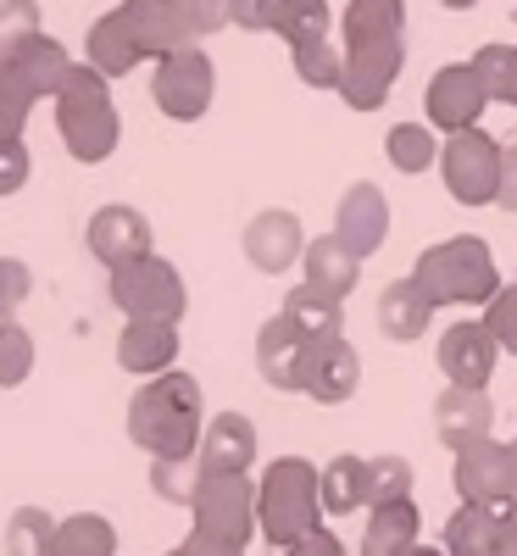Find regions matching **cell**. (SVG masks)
Wrapping results in <instances>:
<instances>
[{"instance_id":"7","label":"cell","mask_w":517,"mask_h":556,"mask_svg":"<svg viewBox=\"0 0 517 556\" xmlns=\"http://www.w3.org/2000/svg\"><path fill=\"white\" fill-rule=\"evenodd\" d=\"M501 162L506 151L484 128H462L440 146V178H445V195L462 206H495L501 195Z\"/></svg>"},{"instance_id":"50","label":"cell","mask_w":517,"mask_h":556,"mask_svg":"<svg viewBox=\"0 0 517 556\" xmlns=\"http://www.w3.org/2000/svg\"><path fill=\"white\" fill-rule=\"evenodd\" d=\"M506 551H517V501L506 506Z\"/></svg>"},{"instance_id":"48","label":"cell","mask_w":517,"mask_h":556,"mask_svg":"<svg viewBox=\"0 0 517 556\" xmlns=\"http://www.w3.org/2000/svg\"><path fill=\"white\" fill-rule=\"evenodd\" d=\"M495 206L517 217V146H512L506 162H501V195H495Z\"/></svg>"},{"instance_id":"55","label":"cell","mask_w":517,"mask_h":556,"mask_svg":"<svg viewBox=\"0 0 517 556\" xmlns=\"http://www.w3.org/2000/svg\"><path fill=\"white\" fill-rule=\"evenodd\" d=\"M512 23H517V12H512Z\"/></svg>"},{"instance_id":"56","label":"cell","mask_w":517,"mask_h":556,"mask_svg":"<svg viewBox=\"0 0 517 556\" xmlns=\"http://www.w3.org/2000/svg\"><path fill=\"white\" fill-rule=\"evenodd\" d=\"M0 7H7V0H0Z\"/></svg>"},{"instance_id":"41","label":"cell","mask_w":517,"mask_h":556,"mask_svg":"<svg viewBox=\"0 0 517 556\" xmlns=\"http://www.w3.org/2000/svg\"><path fill=\"white\" fill-rule=\"evenodd\" d=\"M28 106H34V96H28V89H17L7 73H0V139H23Z\"/></svg>"},{"instance_id":"30","label":"cell","mask_w":517,"mask_h":556,"mask_svg":"<svg viewBox=\"0 0 517 556\" xmlns=\"http://www.w3.org/2000/svg\"><path fill=\"white\" fill-rule=\"evenodd\" d=\"M384 156L395 173L417 178V173H429L440 167V139H434V123H395L384 134Z\"/></svg>"},{"instance_id":"31","label":"cell","mask_w":517,"mask_h":556,"mask_svg":"<svg viewBox=\"0 0 517 556\" xmlns=\"http://www.w3.org/2000/svg\"><path fill=\"white\" fill-rule=\"evenodd\" d=\"M278 39L290 45H306V39H328V0H273V23H267Z\"/></svg>"},{"instance_id":"9","label":"cell","mask_w":517,"mask_h":556,"mask_svg":"<svg viewBox=\"0 0 517 556\" xmlns=\"http://www.w3.org/2000/svg\"><path fill=\"white\" fill-rule=\"evenodd\" d=\"M212 89H217L212 56L201 51V45H184V51H173V56L156 62L151 101H156L173 123H196V117L212 106Z\"/></svg>"},{"instance_id":"15","label":"cell","mask_w":517,"mask_h":556,"mask_svg":"<svg viewBox=\"0 0 517 556\" xmlns=\"http://www.w3.org/2000/svg\"><path fill=\"white\" fill-rule=\"evenodd\" d=\"M139 39V51L146 56H173L184 45H196V28H190V12H184V0H123L117 7Z\"/></svg>"},{"instance_id":"16","label":"cell","mask_w":517,"mask_h":556,"mask_svg":"<svg viewBox=\"0 0 517 556\" xmlns=\"http://www.w3.org/2000/svg\"><path fill=\"white\" fill-rule=\"evenodd\" d=\"M245 256L256 273H285L306 256V235H301V217L285 206H267L245 223Z\"/></svg>"},{"instance_id":"37","label":"cell","mask_w":517,"mask_h":556,"mask_svg":"<svg viewBox=\"0 0 517 556\" xmlns=\"http://www.w3.org/2000/svg\"><path fill=\"white\" fill-rule=\"evenodd\" d=\"M28 39H39V7L34 0H7L0 7V62L12 51H23Z\"/></svg>"},{"instance_id":"29","label":"cell","mask_w":517,"mask_h":556,"mask_svg":"<svg viewBox=\"0 0 517 556\" xmlns=\"http://www.w3.org/2000/svg\"><path fill=\"white\" fill-rule=\"evenodd\" d=\"M367 506V456H335L323 468V513H335V518H351Z\"/></svg>"},{"instance_id":"32","label":"cell","mask_w":517,"mask_h":556,"mask_svg":"<svg viewBox=\"0 0 517 556\" xmlns=\"http://www.w3.org/2000/svg\"><path fill=\"white\" fill-rule=\"evenodd\" d=\"M56 556H117V529L101 513H78L56 523Z\"/></svg>"},{"instance_id":"26","label":"cell","mask_w":517,"mask_h":556,"mask_svg":"<svg viewBox=\"0 0 517 556\" xmlns=\"http://www.w3.org/2000/svg\"><path fill=\"white\" fill-rule=\"evenodd\" d=\"M417 501H390V506H373L367 534H362V556H406L417 551Z\"/></svg>"},{"instance_id":"35","label":"cell","mask_w":517,"mask_h":556,"mask_svg":"<svg viewBox=\"0 0 517 556\" xmlns=\"http://www.w3.org/2000/svg\"><path fill=\"white\" fill-rule=\"evenodd\" d=\"M151 490L173 506H190L201 490V462L196 456H151Z\"/></svg>"},{"instance_id":"52","label":"cell","mask_w":517,"mask_h":556,"mask_svg":"<svg viewBox=\"0 0 517 556\" xmlns=\"http://www.w3.org/2000/svg\"><path fill=\"white\" fill-rule=\"evenodd\" d=\"M440 7H451V12H474L479 0H440Z\"/></svg>"},{"instance_id":"18","label":"cell","mask_w":517,"mask_h":556,"mask_svg":"<svg viewBox=\"0 0 517 556\" xmlns=\"http://www.w3.org/2000/svg\"><path fill=\"white\" fill-rule=\"evenodd\" d=\"M89 251H96L106 267H128L139 256H151V223L139 217L134 206H101L89 217Z\"/></svg>"},{"instance_id":"10","label":"cell","mask_w":517,"mask_h":556,"mask_svg":"<svg viewBox=\"0 0 517 556\" xmlns=\"http://www.w3.org/2000/svg\"><path fill=\"white\" fill-rule=\"evenodd\" d=\"M423 106H429V123L445 128V134H462V128H479L484 106H490V89L484 78L474 73V62H456V67H440L429 78V96H423Z\"/></svg>"},{"instance_id":"49","label":"cell","mask_w":517,"mask_h":556,"mask_svg":"<svg viewBox=\"0 0 517 556\" xmlns=\"http://www.w3.org/2000/svg\"><path fill=\"white\" fill-rule=\"evenodd\" d=\"M501 101L517 106V45H512V56H506V84H501Z\"/></svg>"},{"instance_id":"33","label":"cell","mask_w":517,"mask_h":556,"mask_svg":"<svg viewBox=\"0 0 517 556\" xmlns=\"http://www.w3.org/2000/svg\"><path fill=\"white\" fill-rule=\"evenodd\" d=\"M295 73H301V84H312V89H340L345 84V51L335 39H306V45H295Z\"/></svg>"},{"instance_id":"40","label":"cell","mask_w":517,"mask_h":556,"mask_svg":"<svg viewBox=\"0 0 517 556\" xmlns=\"http://www.w3.org/2000/svg\"><path fill=\"white\" fill-rule=\"evenodd\" d=\"M28 290H34V273L12 256H0V323H12V312L28 301Z\"/></svg>"},{"instance_id":"2","label":"cell","mask_w":517,"mask_h":556,"mask_svg":"<svg viewBox=\"0 0 517 556\" xmlns=\"http://www.w3.org/2000/svg\"><path fill=\"white\" fill-rule=\"evenodd\" d=\"M201 384L190 374H156L128 401V440L151 456H196L201 451Z\"/></svg>"},{"instance_id":"3","label":"cell","mask_w":517,"mask_h":556,"mask_svg":"<svg viewBox=\"0 0 517 556\" xmlns=\"http://www.w3.org/2000/svg\"><path fill=\"white\" fill-rule=\"evenodd\" d=\"M256 529L273 551H285L323 529V468L306 456H278L256 484Z\"/></svg>"},{"instance_id":"45","label":"cell","mask_w":517,"mask_h":556,"mask_svg":"<svg viewBox=\"0 0 517 556\" xmlns=\"http://www.w3.org/2000/svg\"><path fill=\"white\" fill-rule=\"evenodd\" d=\"M167 556H245V545H228V540H217V534H190L184 545H173Z\"/></svg>"},{"instance_id":"51","label":"cell","mask_w":517,"mask_h":556,"mask_svg":"<svg viewBox=\"0 0 517 556\" xmlns=\"http://www.w3.org/2000/svg\"><path fill=\"white\" fill-rule=\"evenodd\" d=\"M506 462H512V501H517V440L506 445Z\"/></svg>"},{"instance_id":"14","label":"cell","mask_w":517,"mask_h":556,"mask_svg":"<svg viewBox=\"0 0 517 556\" xmlns=\"http://www.w3.org/2000/svg\"><path fill=\"white\" fill-rule=\"evenodd\" d=\"M335 235L356 251V256H373L384 240H390V195L379 184L356 178L351 190L340 195V212H335Z\"/></svg>"},{"instance_id":"6","label":"cell","mask_w":517,"mask_h":556,"mask_svg":"<svg viewBox=\"0 0 517 556\" xmlns=\"http://www.w3.org/2000/svg\"><path fill=\"white\" fill-rule=\"evenodd\" d=\"M112 301L128 323H178L184 306H190L178 267L162 256H139L128 267H112Z\"/></svg>"},{"instance_id":"5","label":"cell","mask_w":517,"mask_h":556,"mask_svg":"<svg viewBox=\"0 0 517 556\" xmlns=\"http://www.w3.org/2000/svg\"><path fill=\"white\" fill-rule=\"evenodd\" d=\"M56 128L78 162H106L117 151V106L101 67L84 62L67 73V84L56 89Z\"/></svg>"},{"instance_id":"39","label":"cell","mask_w":517,"mask_h":556,"mask_svg":"<svg viewBox=\"0 0 517 556\" xmlns=\"http://www.w3.org/2000/svg\"><path fill=\"white\" fill-rule=\"evenodd\" d=\"M34 374V340L17 323H0V384H23Z\"/></svg>"},{"instance_id":"27","label":"cell","mask_w":517,"mask_h":556,"mask_svg":"<svg viewBox=\"0 0 517 556\" xmlns=\"http://www.w3.org/2000/svg\"><path fill=\"white\" fill-rule=\"evenodd\" d=\"M139 62H146V51H139V39H134L123 12H106L96 28H89V67H101L106 78H123Z\"/></svg>"},{"instance_id":"38","label":"cell","mask_w":517,"mask_h":556,"mask_svg":"<svg viewBox=\"0 0 517 556\" xmlns=\"http://www.w3.org/2000/svg\"><path fill=\"white\" fill-rule=\"evenodd\" d=\"M484 329L495 334V345L506 356H517V285H501L490 301H484Z\"/></svg>"},{"instance_id":"24","label":"cell","mask_w":517,"mask_h":556,"mask_svg":"<svg viewBox=\"0 0 517 556\" xmlns=\"http://www.w3.org/2000/svg\"><path fill=\"white\" fill-rule=\"evenodd\" d=\"M434 312H440V306L429 301V290H423L417 278H395V285H384V295H379V329H384L395 345H412V340L429 334Z\"/></svg>"},{"instance_id":"43","label":"cell","mask_w":517,"mask_h":556,"mask_svg":"<svg viewBox=\"0 0 517 556\" xmlns=\"http://www.w3.org/2000/svg\"><path fill=\"white\" fill-rule=\"evenodd\" d=\"M184 12H190V28L201 39V34H217L234 23V0H184Z\"/></svg>"},{"instance_id":"23","label":"cell","mask_w":517,"mask_h":556,"mask_svg":"<svg viewBox=\"0 0 517 556\" xmlns=\"http://www.w3.org/2000/svg\"><path fill=\"white\" fill-rule=\"evenodd\" d=\"M301 267H306L301 285H312V290H323V295H335V301H345V295L356 290V278H362V256H356L340 235H317V240H306Z\"/></svg>"},{"instance_id":"11","label":"cell","mask_w":517,"mask_h":556,"mask_svg":"<svg viewBox=\"0 0 517 556\" xmlns=\"http://www.w3.org/2000/svg\"><path fill=\"white\" fill-rule=\"evenodd\" d=\"M495 334L484 329V317H467V323H451V329L440 334L434 345V362H440V374L445 384H467V390H484L490 374H495Z\"/></svg>"},{"instance_id":"54","label":"cell","mask_w":517,"mask_h":556,"mask_svg":"<svg viewBox=\"0 0 517 556\" xmlns=\"http://www.w3.org/2000/svg\"><path fill=\"white\" fill-rule=\"evenodd\" d=\"M501 556H517V551H501Z\"/></svg>"},{"instance_id":"21","label":"cell","mask_w":517,"mask_h":556,"mask_svg":"<svg viewBox=\"0 0 517 556\" xmlns=\"http://www.w3.org/2000/svg\"><path fill=\"white\" fill-rule=\"evenodd\" d=\"M0 73H7L17 89H28L34 101H45V96H56V89L67 84V73H73V62H67V51L56 39H28L23 51H12L7 62H0Z\"/></svg>"},{"instance_id":"13","label":"cell","mask_w":517,"mask_h":556,"mask_svg":"<svg viewBox=\"0 0 517 556\" xmlns=\"http://www.w3.org/2000/svg\"><path fill=\"white\" fill-rule=\"evenodd\" d=\"M451 484H456L462 501H474V506H512V462H506V445L501 440H479V445L456 451Z\"/></svg>"},{"instance_id":"47","label":"cell","mask_w":517,"mask_h":556,"mask_svg":"<svg viewBox=\"0 0 517 556\" xmlns=\"http://www.w3.org/2000/svg\"><path fill=\"white\" fill-rule=\"evenodd\" d=\"M234 23L251 28V34H262V28L273 23V0H234Z\"/></svg>"},{"instance_id":"36","label":"cell","mask_w":517,"mask_h":556,"mask_svg":"<svg viewBox=\"0 0 517 556\" xmlns=\"http://www.w3.org/2000/svg\"><path fill=\"white\" fill-rule=\"evenodd\" d=\"M412 462L406 456H367V506L412 501Z\"/></svg>"},{"instance_id":"19","label":"cell","mask_w":517,"mask_h":556,"mask_svg":"<svg viewBox=\"0 0 517 556\" xmlns=\"http://www.w3.org/2000/svg\"><path fill=\"white\" fill-rule=\"evenodd\" d=\"M201 473H251V462H256V424L245 412H217L206 434H201Z\"/></svg>"},{"instance_id":"42","label":"cell","mask_w":517,"mask_h":556,"mask_svg":"<svg viewBox=\"0 0 517 556\" xmlns=\"http://www.w3.org/2000/svg\"><path fill=\"white\" fill-rule=\"evenodd\" d=\"M28 146L23 139H0V195H17L28 184Z\"/></svg>"},{"instance_id":"25","label":"cell","mask_w":517,"mask_h":556,"mask_svg":"<svg viewBox=\"0 0 517 556\" xmlns=\"http://www.w3.org/2000/svg\"><path fill=\"white\" fill-rule=\"evenodd\" d=\"M173 356H178V323H128L123 340H117L123 374H139V379L167 374Z\"/></svg>"},{"instance_id":"17","label":"cell","mask_w":517,"mask_h":556,"mask_svg":"<svg viewBox=\"0 0 517 556\" xmlns=\"http://www.w3.org/2000/svg\"><path fill=\"white\" fill-rule=\"evenodd\" d=\"M490 429H495V406H490L484 390H467V384L440 390V401H434V434H440V445L451 456L467 451V445H479V440H490Z\"/></svg>"},{"instance_id":"4","label":"cell","mask_w":517,"mask_h":556,"mask_svg":"<svg viewBox=\"0 0 517 556\" xmlns=\"http://www.w3.org/2000/svg\"><path fill=\"white\" fill-rule=\"evenodd\" d=\"M412 278L429 290L434 306H484L495 290H501V273H495V256L479 235H456V240H440L417 256Z\"/></svg>"},{"instance_id":"46","label":"cell","mask_w":517,"mask_h":556,"mask_svg":"<svg viewBox=\"0 0 517 556\" xmlns=\"http://www.w3.org/2000/svg\"><path fill=\"white\" fill-rule=\"evenodd\" d=\"M285 556H345V545H340V534H328V529H317V534H306V540L285 545Z\"/></svg>"},{"instance_id":"34","label":"cell","mask_w":517,"mask_h":556,"mask_svg":"<svg viewBox=\"0 0 517 556\" xmlns=\"http://www.w3.org/2000/svg\"><path fill=\"white\" fill-rule=\"evenodd\" d=\"M7 556H56V523L39 506H17L7 523Z\"/></svg>"},{"instance_id":"20","label":"cell","mask_w":517,"mask_h":556,"mask_svg":"<svg viewBox=\"0 0 517 556\" xmlns=\"http://www.w3.org/2000/svg\"><path fill=\"white\" fill-rule=\"evenodd\" d=\"M306 334L295 329V323L278 312L262 323V334H256V374L273 384V390H301V367H306Z\"/></svg>"},{"instance_id":"44","label":"cell","mask_w":517,"mask_h":556,"mask_svg":"<svg viewBox=\"0 0 517 556\" xmlns=\"http://www.w3.org/2000/svg\"><path fill=\"white\" fill-rule=\"evenodd\" d=\"M506 56H512V45H484V51L474 56V73L484 78L490 101H501V84H506Z\"/></svg>"},{"instance_id":"12","label":"cell","mask_w":517,"mask_h":556,"mask_svg":"<svg viewBox=\"0 0 517 556\" xmlns=\"http://www.w3.org/2000/svg\"><path fill=\"white\" fill-rule=\"evenodd\" d=\"M362 384V362L345 345V334L335 340H312L306 345V367H301V395H312L317 406H345Z\"/></svg>"},{"instance_id":"1","label":"cell","mask_w":517,"mask_h":556,"mask_svg":"<svg viewBox=\"0 0 517 556\" xmlns=\"http://www.w3.org/2000/svg\"><path fill=\"white\" fill-rule=\"evenodd\" d=\"M406 62V7L401 0H351L345 7V84L351 112H379Z\"/></svg>"},{"instance_id":"22","label":"cell","mask_w":517,"mask_h":556,"mask_svg":"<svg viewBox=\"0 0 517 556\" xmlns=\"http://www.w3.org/2000/svg\"><path fill=\"white\" fill-rule=\"evenodd\" d=\"M506 551V506L462 501L445 518V556H501Z\"/></svg>"},{"instance_id":"28","label":"cell","mask_w":517,"mask_h":556,"mask_svg":"<svg viewBox=\"0 0 517 556\" xmlns=\"http://www.w3.org/2000/svg\"><path fill=\"white\" fill-rule=\"evenodd\" d=\"M278 312H285L306 340H335V334H345V301L323 295V290H312V285H295Z\"/></svg>"},{"instance_id":"53","label":"cell","mask_w":517,"mask_h":556,"mask_svg":"<svg viewBox=\"0 0 517 556\" xmlns=\"http://www.w3.org/2000/svg\"><path fill=\"white\" fill-rule=\"evenodd\" d=\"M406 556H445V551H434V545H417V551H406Z\"/></svg>"},{"instance_id":"8","label":"cell","mask_w":517,"mask_h":556,"mask_svg":"<svg viewBox=\"0 0 517 556\" xmlns=\"http://www.w3.org/2000/svg\"><path fill=\"white\" fill-rule=\"evenodd\" d=\"M190 513H196L201 534L245 545L256 534V484L245 473H201V490L190 501Z\"/></svg>"}]
</instances>
